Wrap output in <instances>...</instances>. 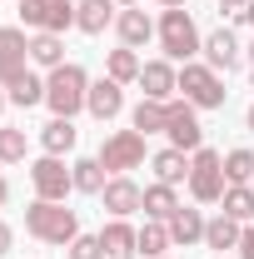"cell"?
Wrapping results in <instances>:
<instances>
[{"label":"cell","mask_w":254,"mask_h":259,"mask_svg":"<svg viewBox=\"0 0 254 259\" xmlns=\"http://www.w3.org/2000/svg\"><path fill=\"white\" fill-rule=\"evenodd\" d=\"M20 20H25L30 30L65 35L75 25V5H70V0H20Z\"/></svg>","instance_id":"obj_10"},{"label":"cell","mask_w":254,"mask_h":259,"mask_svg":"<svg viewBox=\"0 0 254 259\" xmlns=\"http://www.w3.org/2000/svg\"><path fill=\"white\" fill-rule=\"evenodd\" d=\"M110 175H130V169H140L145 164V135L140 130H115V135H105V145H100L95 155Z\"/></svg>","instance_id":"obj_6"},{"label":"cell","mask_w":254,"mask_h":259,"mask_svg":"<svg viewBox=\"0 0 254 259\" xmlns=\"http://www.w3.org/2000/svg\"><path fill=\"white\" fill-rule=\"evenodd\" d=\"M110 20H115V0H80L75 5V30L85 35H100Z\"/></svg>","instance_id":"obj_18"},{"label":"cell","mask_w":254,"mask_h":259,"mask_svg":"<svg viewBox=\"0 0 254 259\" xmlns=\"http://www.w3.org/2000/svg\"><path fill=\"white\" fill-rule=\"evenodd\" d=\"M159 50H164V60H194L199 50H204V40H199V30H194V20H190V10L185 5H175V10H164L159 15Z\"/></svg>","instance_id":"obj_3"},{"label":"cell","mask_w":254,"mask_h":259,"mask_svg":"<svg viewBox=\"0 0 254 259\" xmlns=\"http://www.w3.org/2000/svg\"><path fill=\"white\" fill-rule=\"evenodd\" d=\"M135 85L145 90V100H175V90H180V70H175V60H150L145 70H140Z\"/></svg>","instance_id":"obj_12"},{"label":"cell","mask_w":254,"mask_h":259,"mask_svg":"<svg viewBox=\"0 0 254 259\" xmlns=\"http://www.w3.org/2000/svg\"><path fill=\"white\" fill-rule=\"evenodd\" d=\"M115 5H125V10H130V5H135V0H115Z\"/></svg>","instance_id":"obj_40"},{"label":"cell","mask_w":254,"mask_h":259,"mask_svg":"<svg viewBox=\"0 0 254 259\" xmlns=\"http://www.w3.org/2000/svg\"><path fill=\"white\" fill-rule=\"evenodd\" d=\"M75 140H80V135H75V120H60V115H55L50 125H40V145H45V155H70Z\"/></svg>","instance_id":"obj_20"},{"label":"cell","mask_w":254,"mask_h":259,"mask_svg":"<svg viewBox=\"0 0 254 259\" xmlns=\"http://www.w3.org/2000/svg\"><path fill=\"white\" fill-rule=\"evenodd\" d=\"M25 234H35L40 244H70L80 234V220H75V209H65L55 199H35L25 209Z\"/></svg>","instance_id":"obj_2"},{"label":"cell","mask_w":254,"mask_h":259,"mask_svg":"<svg viewBox=\"0 0 254 259\" xmlns=\"http://www.w3.org/2000/svg\"><path fill=\"white\" fill-rule=\"evenodd\" d=\"M100 199H105V209H110L115 220H130L135 209H145V190H140L130 175H110L105 190H100Z\"/></svg>","instance_id":"obj_11"},{"label":"cell","mask_w":254,"mask_h":259,"mask_svg":"<svg viewBox=\"0 0 254 259\" xmlns=\"http://www.w3.org/2000/svg\"><path fill=\"white\" fill-rule=\"evenodd\" d=\"M249 60H254V45H249Z\"/></svg>","instance_id":"obj_42"},{"label":"cell","mask_w":254,"mask_h":259,"mask_svg":"<svg viewBox=\"0 0 254 259\" xmlns=\"http://www.w3.org/2000/svg\"><path fill=\"white\" fill-rule=\"evenodd\" d=\"M150 164H155V180H159V185H185V180H190V155H185V150H175V145H170V150H159Z\"/></svg>","instance_id":"obj_19"},{"label":"cell","mask_w":254,"mask_h":259,"mask_svg":"<svg viewBox=\"0 0 254 259\" xmlns=\"http://www.w3.org/2000/svg\"><path fill=\"white\" fill-rule=\"evenodd\" d=\"M5 105H10V95H5V90H0V115H5Z\"/></svg>","instance_id":"obj_39"},{"label":"cell","mask_w":254,"mask_h":259,"mask_svg":"<svg viewBox=\"0 0 254 259\" xmlns=\"http://www.w3.org/2000/svg\"><path fill=\"white\" fill-rule=\"evenodd\" d=\"M85 100H90V75L80 70V65H55L50 70V80H45V105L60 115V120H75L80 110H85Z\"/></svg>","instance_id":"obj_1"},{"label":"cell","mask_w":254,"mask_h":259,"mask_svg":"<svg viewBox=\"0 0 254 259\" xmlns=\"http://www.w3.org/2000/svg\"><path fill=\"white\" fill-rule=\"evenodd\" d=\"M30 185H35V199H55V204H65V194L75 190V175L65 169L60 155H40V160L30 164Z\"/></svg>","instance_id":"obj_9"},{"label":"cell","mask_w":254,"mask_h":259,"mask_svg":"<svg viewBox=\"0 0 254 259\" xmlns=\"http://www.w3.org/2000/svg\"><path fill=\"white\" fill-rule=\"evenodd\" d=\"M239 259H254V225H244V234H239Z\"/></svg>","instance_id":"obj_33"},{"label":"cell","mask_w":254,"mask_h":259,"mask_svg":"<svg viewBox=\"0 0 254 259\" xmlns=\"http://www.w3.org/2000/svg\"><path fill=\"white\" fill-rule=\"evenodd\" d=\"M239 234H244V225H239V220L215 214V220L204 225V244H209V249H239Z\"/></svg>","instance_id":"obj_24"},{"label":"cell","mask_w":254,"mask_h":259,"mask_svg":"<svg viewBox=\"0 0 254 259\" xmlns=\"http://www.w3.org/2000/svg\"><path fill=\"white\" fill-rule=\"evenodd\" d=\"M30 65H45V70H55V65H65V40L50 30H35L30 35Z\"/></svg>","instance_id":"obj_21"},{"label":"cell","mask_w":254,"mask_h":259,"mask_svg":"<svg viewBox=\"0 0 254 259\" xmlns=\"http://www.w3.org/2000/svg\"><path fill=\"white\" fill-rule=\"evenodd\" d=\"M220 5H229V10H244V5H249V0H220Z\"/></svg>","instance_id":"obj_36"},{"label":"cell","mask_w":254,"mask_h":259,"mask_svg":"<svg viewBox=\"0 0 254 259\" xmlns=\"http://www.w3.org/2000/svg\"><path fill=\"white\" fill-rule=\"evenodd\" d=\"M20 75H30V35L20 25H0V90H10Z\"/></svg>","instance_id":"obj_7"},{"label":"cell","mask_w":254,"mask_h":259,"mask_svg":"<svg viewBox=\"0 0 254 259\" xmlns=\"http://www.w3.org/2000/svg\"><path fill=\"white\" fill-rule=\"evenodd\" d=\"M5 95H10V105H20V110H30V105H45V80H40V75H20V80L5 90Z\"/></svg>","instance_id":"obj_28"},{"label":"cell","mask_w":254,"mask_h":259,"mask_svg":"<svg viewBox=\"0 0 254 259\" xmlns=\"http://www.w3.org/2000/svg\"><path fill=\"white\" fill-rule=\"evenodd\" d=\"M204 60H209V70H234L239 65V40L229 30H215V35H204Z\"/></svg>","instance_id":"obj_17"},{"label":"cell","mask_w":254,"mask_h":259,"mask_svg":"<svg viewBox=\"0 0 254 259\" xmlns=\"http://www.w3.org/2000/svg\"><path fill=\"white\" fill-rule=\"evenodd\" d=\"M159 5H164V10H175V5H185V0H159Z\"/></svg>","instance_id":"obj_38"},{"label":"cell","mask_w":254,"mask_h":259,"mask_svg":"<svg viewBox=\"0 0 254 259\" xmlns=\"http://www.w3.org/2000/svg\"><path fill=\"white\" fill-rule=\"evenodd\" d=\"M65 254H70V259H110L100 234H75V239L65 244Z\"/></svg>","instance_id":"obj_32"},{"label":"cell","mask_w":254,"mask_h":259,"mask_svg":"<svg viewBox=\"0 0 254 259\" xmlns=\"http://www.w3.org/2000/svg\"><path fill=\"white\" fill-rule=\"evenodd\" d=\"M70 175H75V190H80V194H100V190H105V164H100V160H75Z\"/></svg>","instance_id":"obj_29"},{"label":"cell","mask_w":254,"mask_h":259,"mask_svg":"<svg viewBox=\"0 0 254 259\" xmlns=\"http://www.w3.org/2000/svg\"><path fill=\"white\" fill-rule=\"evenodd\" d=\"M10 199V185H5V169H0V204Z\"/></svg>","instance_id":"obj_35"},{"label":"cell","mask_w":254,"mask_h":259,"mask_svg":"<svg viewBox=\"0 0 254 259\" xmlns=\"http://www.w3.org/2000/svg\"><path fill=\"white\" fill-rule=\"evenodd\" d=\"M224 180L229 185H254V150H229L224 155Z\"/></svg>","instance_id":"obj_31"},{"label":"cell","mask_w":254,"mask_h":259,"mask_svg":"<svg viewBox=\"0 0 254 259\" xmlns=\"http://www.w3.org/2000/svg\"><path fill=\"white\" fill-rule=\"evenodd\" d=\"M220 204H224L220 214H229V220H239V225H254V185H229Z\"/></svg>","instance_id":"obj_25"},{"label":"cell","mask_w":254,"mask_h":259,"mask_svg":"<svg viewBox=\"0 0 254 259\" xmlns=\"http://www.w3.org/2000/svg\"><path fill=\"white\" fill-rule=\"evenodd\" d=\"M239 15H244V20H249V25H254V0H249V5H244V10H239Z\"/></svg>","instance_id":"obj_37"},{"label":"cell","mask_w":254,"mask_h":259,"mask_svg":"<svg viewBox=\"0 0 254 259\" xmlns=\"http://www.w3.org/2000/svg\"><path fill=\"white\" fill-rule=\"evenodd\" d=\"M10 244H15V229H10V225H5V220H0V259L10 254Z\"/></svg>","instance_id":"obj_34"},{"label":"cell","mask_w":254,"mask_h":259,"mask_svg":"<svg viewBox=\"0 0 254 259\" xmlns=\"http://www.w3.org/2000/svg\"><path fill=\"white\" fill-rule=\"evenodd\" d=\"M249 130H254V105H249Z\"/></svg>","instance_id":"obj_41"},{"label":"cell","mask_w":254,"mask_h":259,"mask_svg":"<svg viewBox=\"0 0 254 259\" xmlns=\"http://www.w3.org/2000/svg\"><path fill=\"white\" fill-rule=\"evenodd\" d=\"M175 209H180V194H175V185H150V190H145V220H164V225H170V214H175Z\"/></svg>","instance_id":"obj_23"},{"label":"cell","mask_w":254,"mask_h":259,"mask_svg":"<svg viewBox=\"0 0 254 259\" xmlns=\"http://www.w3.org/2000/svg\"><path fill=\"white\" fill-rule=\"evenodd\" d=\"M164 135H170V145L185 150V155H194V150L204 145V130H199V115H194L190 100H170V105H164Z\"/></svg>","instance_id":"obj_8"},{"label":"cell","mask_w":254,"mask_h":259,"mask_svg":"<svg viewBox=\"0 0 254 259\" xmlns=\"http://www.w3.org/2000/svg\"><path fill=\"white\" fill-rule=\"evenodd\" d=\"M164 105H170V100H140V105L130 110V130H140V135H164Z\"/></svg>","instance_id":"obj_22"},{"label":"cell","mask_w":254,"mask_h":259,"mask_svg":"<svg viewBox=\"0 0 254 259\" xmlns=\"http://www.w3.org/2000/svg\"><path fill=\"white\" fill-rule=\"evenodd\" d=\"M204 225H209V220H204L199 209H185V204H180V209L170 214V239L185 244V249H190V244H204Z\"/></svg>","instance_id":"obj_16"},{"label":"cell","mask_w":254,"mask_h":259,"mask_svg":"<svg viewBox=\"0 0 254 259\" xmlns=\"http://www.w3.org/2000/svg\"><path fill=\"white\" fill-rule=\"evenodd\" d=\"M180 95L190 100L194 110H224V95H229V90H224L220 70L185 60V70H180Z\"/></svg>","instance_id":"obj_5"},{"label":"cell","mask_w":254,"mask_h":259,"mask_svg":"<svg viewBox=\"0 0 254 259\" xmlns=\"http://www.w3.org/2000/svg\"><path fill=\"white\" fill-rule=\"evenodd\" d=\"M100 239H105V254H110V259L140 254V229L130 225V220H110V225L100 229Z\"/></svg>","instance_id":"obj_14"},{"label":"cell","mask_w":254,"mask_h":259,"mask_svg":"<svg viewBox=\"0 0 254 259\" xmlns=\"http://www.w3.org/2000/svg\"><path fill=\"white\" fill-rule=\"evenodd\" d=\"M25 150H30L25 130H20V125H0V164H20Z\"/></svg>","instance_id":"obj_30"},{"label":"cell","mask_w":254,"mask_h":259,"mask_svg":"<svg viewBox=\"0 0 254 259\" xmlns=\"http://www.w3.org/2000/svg\"><path fill=\"white\" fill-rule=\"evenodd\" d=\"M85 110L95 115V120H115L120 110H125V85L120 80H90V100H85Z\"/></svg>","instance_id":"obj_13"},{"label":"cell","mask_w":254,"mask_h":259,"mask_svg":"<svg viewBox=\"0 0 254 259\" xmlns=\"http://www.w3.org/2000/svg\"><path fill=\"white\" fill-rule=\"evenodd\" d=\"M224 190H229V180H224V155L199 145L190 155V194H194V204H220Z\"/></svg>","instance_id":"obj_4"},{"label":"cell","mask_w":254,"mask_h":259,"mask_svg":"<svg viewBox=\"0 0 254 259\" xmlns=\"http://www.w3.org/2000/svg\"><path fill=\"white\" fill-rule=\"evenodd\" d=\"M105 70H110V80H120V85H130V80H140V70H145V60L130 50V45H120V50H110V60H105Z\"/></svg>","instance_id":"obj_26"},{"label":"cell","mask_w":254,"mask_h":259,"mask_svg":"<svg viewBox=\"0 0 254 259\" xmlns=\"http://www.w3.org/2000/svg\"><path fill=\"white\" fill-rule=\"evenodd\" d=\"M170 244H175V239H170V225H164V220H145V225H140V254L164 259Z\"/></svg>","instance_id":"obj_27"},{"label":"cell","mask_w":254,"mask_h":259,"mask_svg":"<svg viewBox=\"0 0 254 259\" xmlns=\"http://www.w3.org/2000/svg\"><path fill=\"white\" fill-rule=\"evenodd\" d=\"M115 30H120V45L140 50V45L155 40V20H150L145 10H120V15H115Z\"/></svg>","instance_id":"obj_15"}]
</instances>
